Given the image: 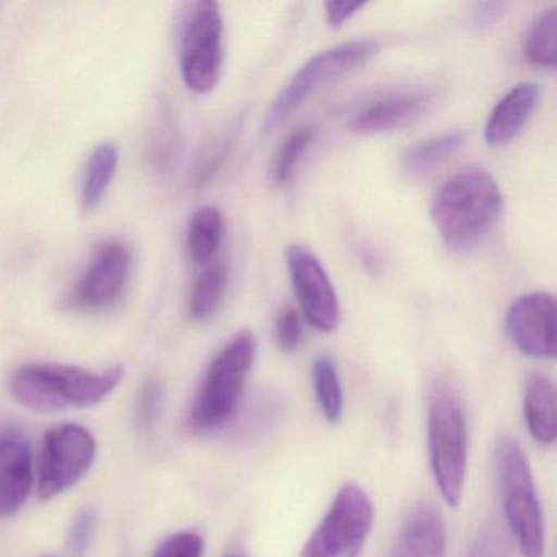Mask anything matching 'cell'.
Masks as SVG:
<instances>
[{"instance_id": "obj_1", "label": "cell", "mask_w": 557, "mask_h": 557, "mask_svg": "<svg viewBox=\"0 0 557 557\" xmlns=\"http://www.w3.org/2000/svg\"><path fill=\"white\" fill-rule=\"evenodd\" d=\"M502 203L494 175L484 169H462L449 175L433 195V224L451 252L466 253L491 233L500 216Z\"/></svg>"}, {"instance_id": "obj_2", "label": "cell", "mask_w": 557, "mask_h": 557, "mask_svg": "<svg viewBox=\"0 0 557 557\" xmlns=\"http://www.w3.org/2000/svg\"><path fill=\"white\" fill-rule=\"evenodd\" d=\"M122 364L94 371L73 364L35 363L15 371L11 391L15 399L35 412H58L70 407L102 403L123 380Z\"/></svg>"}, {"instance_id": "obj_3", "label": "cell", "mask_w": 557, "mask_h": 557, "mask_svg": "<svg viewBox=\"0 0 557 557\" xmlns=\"http://www.w3.org/2000/svg\"><path fill=\"white\" fill-rule=\"evenodd\" d=\"M429 446L433 478L451 507L461 502L468 469V429L458 387L436 374L429 394Z\"/></svg>"}, {"instance_id": "obj_4", "label": "cell", "mask_w": 557, "mask_h": 557, "mask_svg": "<svg viewBox=\"0 0 557 557\" xmlns=\"http://www.w3.org/2000/svg\"><path fill=\"white\" fill-rule=\"evenodd\" d=\"M253 360L256 338L250 331L237 332L211 360L188 413V426L195 433L210 432L233 417Z\"/></svg>"}, {"instance_id": "obj_5", "label": "cell", "mask_w": 557, "mask_h": 557, "mask_svg": "<svg viewBox=\"0 0 557 557\" xmlns=\"http://www.w3.org/2000/svg\"><path fill=\"white\" fill-rule=\"evenodd\" d=\"M498 491L511 536L521 557H544V523L540 497L527 455L517 440L502 436L495 445Z\"/></svg>"}, {"instance_id": "obj_6", "label": "cell", "mask_w": 557, "mask_h": 557, "mask_svg": "<svg viewBox=\"0 0 557 557\" xmlns=\"http://www.w3.org/2000/svg\"><path fill=\"white\" fill-rule=\"evenodd\" d=\"M380 51V41L374 38H355L335 47L325 48L301 64L288 83L276 94L263 119V129H273L286 116L292 115L308 97L329 81L337 79L361 64L370 61Z\"/></svg>"}, {"instance_id": "obj_7", "label": "cell", "mask_w": 557, "mask_h": 557, "mask_svg": "<svg viewBox=\"0 0 557 557\" xmlns=\"http://www.w3.org/2000/svg\"><path fill=\"white\" fill-rule=\"evenodd\" d=\"M373 521V502L360 485L347 482L299 557H360Z\"/></svg>"}, {"instance_id": "obj_8", "label": "cell", "mask_w": 557, "mask_h": 557, "mask_svg": "<svg viewBox=\"0 0 557 557\" xmlns=\"http://www.w3.org/2000/svg\"><path fill=\"white\" fill-rule=\"evenodd\" d=\"M223 15L220 4L203 0L191 5L181 38V70L188 89L207 94L223 70Z\"/></svg>"}, {"instance_id": "obj_9", "label": "cell", "mask_w": 557, "mask_h": 557, "mask_svg": "<svg viewBox=\"0 0 557 557\" xmlns=\"http://www.w3.org/2000/svg\"><path fill=\"white\" fill-rule=\"evenodd\" d=\"M92 433L77 423H63L48 430L40 456V497H57L73 488L96 459Z\"/></svg>"}, {"instance_id": "obj_10", "label": "cell", "mask_w": 557, "mask_h": 557, "mask_svg": "<svg viewBox=\"0 0 557 557\" xmlns=\"http://www.w3.org/2000/svg\"><path fill=\"white\" fill-rule=\"evenodd\" d=\"M286 265L299 306L309 324L319 332H334L341 322V302L331 276L308 247H286Z\"/></svg>"}, {"instance_id": "obj_11", "label": "cell", "mask_w": 557, "mask_h": 557, "mask_svg": "<svg viewBox=\"0 0 557 557\" xmlns=\"http://www.w3.org/2000/svg\"><path fill=\"white\" fill-rule=\"evenodd\" d=\"M557 308L550 293L533 292L515 299L507 312V331L528 357L554 358L557 348Z\"/></svg>"}, {"instance_id": "obj_12", "label": "cell", "mask_w": 557, "mask_h": 557, "mask_svg": "<svg viewBox=\"0 0 557 557\" xmlns=\"http://www.w3.org/2000/svg\"><path fill=\"white\" fill-rule=\"evenodd\" d=\"M129 272V250L120 243L103 244L77 283L74 292L77 305L89 311H103L116 305L128 285Z\"/></svg>"}, {"instance_id": "obj_13", "label": "cell", "mask_w": 557, "mask_h": 557, "mask_svg": "<svg viewBox=\"0 0 557 557\" xmlns=\"http://www.w3.org/2000/svg\"><path fill=\"white\" fill-rule=\"evenodd\" d=\"M34 482L27 442L15 433L0 435V518L21 511Z\"/></svg>"}, {"instance_id": "obj_14", "label": "cell", "mask_w": 557, "mask_h": 557, "mask_svg": "<svg viewBox=\"0 0 557 557\" xmlns=\"http://www.w3.org/2000/svg\"><path fill=\"white\" fill-rule=\"evenodd\" d=\"M446 524L432 505L413 508L391 547L389 557H446Z\"/></svg>"}, {"instance_id": "obj_15", "label": "cell", "mask_w": 557, "mask_h": 557, "mask_svg": "<svg viewBox=\"0 0 557 557\" xmlns=\"http://www.w3.org/2000/svg\"><path fill=\"white\" fill-rule=\"evenodd\" d=\"M429 103L430 96L423 90L393 94L361 109L351 119L350 128L363 135L393 132L422 115Z\"/></svg>"}, {"instance_id": "obj_16", "label": "cell", "mask_w": 557, "mask_h": 557, "mask_svg": "<svg viewBox=\"0 0 557 557\" xmlns=\"http://www.w3.org/2000/svg\"><path fill=\"white\" fill-rule=\"evenodd\" d=\"M540 99L541 89L536 83L527 81L511 87L488 115L485 123V141L491 146L511 141L524 128Z\"/></svg>"}, {"instance_id": "obj_17", "label": "cell", "mask_w": 557, "mask_h": 557, "mask_svg": "<svg viewBox=\"0 0 557 557\" xmlns=\"http://www.w3.org/2000/svg\"><path fill=\"white\" fill-rule=\"evenodd\" d=\"M524 422L541 445L556 440V387L544 374H531L524 384Z\"/></svg>"}, {"instance_id": "obj_18", "label": "cell", "mask_w": 557, "mask_h": 557, "mask_svg": "<svg viewBox=\"0 0 557 557\" xmlns=\"http://www.w3.org/2000/svg\"><path fill=\"white\" fill-rule=\"evenodd\" d=\"M466 138L465 129H455L416 143L403 154L404 172L413 178L432 174L461 149Z\"/></svg>"}, {"instance_id": "obj_19", "label": "cell", "mask_w": 557, "mask_h": 557, "mask_svg": "<svg viewBox=\"0 0 557 557\" xmlns=\"http://www.w3.org/2000/svg\"><path fill=\"white\" fill-rule=\"evenodd\" d=\"M223 214L216 207L200 208L191 216L187 231V250L195 263H208L220 249L223 240Z\"/></svg>"}, {"instance_id": "obj_20", "label": "cell", "mask_w": 557, "mask_h": 557, "mask_svg": "<svg viewBox=\"0 0 557 557\" xmlns=\"http://www.w3.org/2000/svg\"><path fill=\"white\" fill-rule=\"evenodd\" d=\"M119 165V149L112 143L100 145L86 165L84 175L83 205L87 211L96 210L102 203Z\"/></svg>"}, {"instance_id": "obj_21", "label": "cell", "mask_w": 557, "mask_h": 557, "mask_svg": "<svg viewBox=\"0 0 557 557\" xmlns=\"http://www.w3.org/2000/svg\"><path fill=\"white\" fill-rule=\"evenodd\" d=\"M226 285L227 272L223 263H214L203 270L191 288L190 302H188L191 318L197 321L210 319L223 301Z\"/></svg>"}, {"instance_id": "obj_22", "label": "cell", "mask_w": 557, "mask_h": 557, "mask_svg": "<svg viewBox=\"0 0 557 557\" xmlns=\"http://www.w3.org/2000/svg\"><path fill=\"white\" fill-rule=\"evenodd\" d=\"M312 383L319 409L327 422L338 423L344 417V391L337 367L329 357H318L312 363Z\"/></svg>"}, {"instance_id": "obj_23", "label": "cell", "mask_w": 557, "mask_h": 557, "mask_svg": "<svg viewBox=\"0 0 557 557\" xmlns=\"http://www.w3.org/2000/svg\"><path fill=\"white\" fill-rule=\"evenodd\" d=\"M524 58L534 66L556 67L557 8L547 9L531 25L524 40Z\"/></svg>"}, {"instance_id": "obj_24", "label": "cell", "mask_w": 557, "mask_h": 557, "mask_svg": "<svg viewBox=\"0 0 557 557\" xmlns=\"http://www.w3.org/2000/svg\"><path fill=\"white\" fill-rule=\"evenodd\" d=\"M314 135V126L302 125L299 128L293 129L286 136L285 141L282 143L278 151H276L275 159H273L272 181L276 185L286 184L293 177L299 161H301L302 156L311 146Z\"/></svg>"}, {"instance_id": "obj_25", "label": "cell", "mask_w": 557, "mask_h": 557, "mask_svg": "<svg viewBox=\"0 0 557 557\" xmlns=\"http://www.w3.org/2000/svg\"><path fill=\"white\" fill-rule=\"evenodd\" d=\"M465 557H517V553L504 528L491 521L475 533Z\"/></svg>"}, {"instance_id": "obj_26", "label": "cell", "mask_w": 557, "mask_h": 557, "mask_svg": "<svg viewBox=\"0 0 557 557\" xmlns=\"http://www.w3.org/2000/svg\"><path fill=\"white\" fill-rule=\"evenodd\" d=\"M162 396H164V387L161 381L156 377L146 381L136 404V423L143 432H149L154 426L161 413Z\"/></svg>"}, {"instance_id": "obj_27", "label": "cell", "mask_w": 557, "mask_h": 557, "mask_svg": "<svg viewBox=\"0 0 557 557\" xmlns=\"http://www.w3.org/2000/svg\"><path fill=\"white\" fill-rule=\"evenodd\" d=\"M96 513L90 508H81L67 531L66 549L71 557H84L92 540Z\"/></svg>"}, {"instance_id": "obj_28", "label": "cell", "mask_w": 557, "mask_h": 557, "mask_svg": "<svg viewBox=\"0 0 557 557\" xmlns=\"http://www.w3.org/2000/svg\"><path fill=\"white\" fill-rule=\"evenodd\" d=\"M275 342L283 354L298 350L302 342V325L295 308H285L278 312L275 321Z\"/></svg>"}, {"instance_id": "obj_29", "label": "cell", "mask_w": 557, "mask_h": 557, "mask_svg": "<svg viewBox=\"0 0 557 557\" xmlns=\"http://www.w3.org/2000/svg\"><path fill=\"white\" fill-rule=\"evenodd\" d=\"M205 549L203 537L194 531L172 534L156 549L152 557H201Z\"/></svg>"}, {"instance_id": "obj_30", "label": "cell", "mask_w": 557, "mask_h": 557, "mask_svg": "<svg viewBox=\"0 0 557 557\" xmlns=\"http://www.w3.org/2000/svg\"><path fill=\"white\" fill-rule=\"evenodd\" d=\"M363 2H327L325 4V17L332 27L345 24L348 18L354 17L357 11L363 9Z\"/></svg>"}, {"instance_id": "obj_31", "label": "cell", "mask_w": 557, "mask_h": 557, "mask_svg": "<svg viewBox=\"0 0 557 557\" xmlns=\"http://www.w3.org/2000/svg\"><path fill=\"white\" fill-rule=\"evenodd\" d=\"M224 557H249V556H247V554L244 553V550L233 549V550H230V553H227L226 556H224Z\"/></svg>"}]
</instances>
